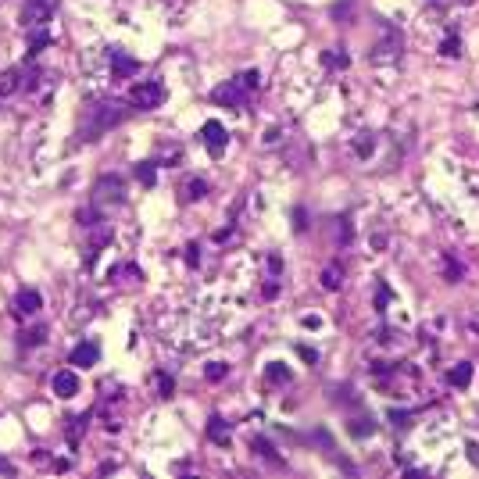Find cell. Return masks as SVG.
Segmentation results:
<instances>
[{"instance_id": "27", "label": "cell", "mask_w": 479, "mask_h": 479, "mask_svg": "<svg viewBox=\"0 0 479 479\" xmlns=\"http://www.w3.org/2000/svg\"><path fill=\"white\" fill-rule=\"evenodd\" d=\"M440 54H443V57H461V40H458V36H447V40L440 43Z\"/></svg>"}, {"instance_id": "2", "label": "cell", "mask_w": 479, "mask_h": 479, "mask_svg": "<svg viewBox=\"0 0 479 479\" xmlns=\"http://www.w3.org/2000/svg\"><path fill=\"white\" fill-rule=\"evenodd\" d=\"M261 86V75L258 72H240L236 79H229V83H222V86H215L211 90V104H222V107H233V111H244V104H247V97L254 90Z\"/></svg>"}, {"instance_id": "19", "label": "cell", "mask_w": 479, "mask_h": 479, "mask_svg": "<svg viewBox=\"0 0 479 479\" xmlns=\"http://www.w3.org/2000/svg\"><path fill=\"white\" fill-rule=\"evenodd\" d=\"M43 337H47V329H43V326H33V329L18 333V344H22V347H40Z\"/></svg>"}, {"instance_id": "12", "label": "cell", "mask_w": 479, "mask_h": 479, "mask_svg": "<svg viewBox=\"0 0 479 479\" xmlns=\"http://www.w3.org/2000/svg\"><path fill=\"white\" fill-rule=\"evenodd\" d=\"M207 440L218 443V447H229L233 443V426L226 419H218V415H211V419H207Z\"/></svg>"}, {"instance_id": "20", "label": "cell", "mask_w": 479, "mask_h": 479, "mask_svg": "<svg viewBox=\"0 0 479 479\" xmlns=\"http://www.w3.org/2000/svg\"><path fill=\"white\" fill-rule=\"evenodd\" d=\"M376 151V136L372 133H358V140H354V154L358 157H369Z\"/></svg>"}, {"instance_id": "1", "label": "cell", "mask_w": 479, "mask_h": 479, "mask_svg": "<svg viewBox=\"0 0 479 479\" xmlns=\"http://www.w3.org/2000/svg\"><path fill=\"white\" fill-rule=\"evenodd\" d=\"M129 111L136 107H122L118 101H97L83 111V118H79V129H75V143H93L97 136H104L107 129H115L129 118Z\"/></svg>"}, {"instance_id": "34", "label": "cell", "mask_w": 479, "mask_h": 479, "mask_svg": "<svg viewBox=\"0 0 479 479\" xmlns=\"http://www.w3.org/2000/svg\"><path fill=\"white\" fill-rule=\"evenodd\" d=\"M297 354L305 358V361H318V350H311V347H305V344L297 347Z\"/></svg>"}, {"instance_id": "17", "label": "cell", "mask_w": 479, "mask_h": 479, "mask_svg": "<svg viewBox=\"0 0 479 479\" xmlns=\"http://www.w3.org/2000/svg\"><path fill=\"white\" fill-rule=\"evenodd\" d=\"M322 286H326V290H340V286H344V268L340 265H329L326 272H322Z\"/></svg>"}, {"instance_id": "15", "label": "cell", "mask_w": 479, "mask_h": 479, "mask_svg": "<svg viewBox=\"0 0 479 479\" xmlns=\"http://www.w3.org/2000/svg\"><path fill=\"white\" fill-rule=\"evenodd\" d=\"M447 379H451V387L465 390L469 383H472V361H461V365H454V369H451V376H447Z\"/></svg>"}, {"instance_id": "23", "label": "cell", "mask_w": 479, "mask_h": 479, "mask_svg": "<svg viewBox=\"0 0 479 479\" xmlns=\"http://www.w3.org/2000/svg\"><path fill=\"white\" fill-rule=\"evenodd\" d=\"M390 426H397V429H408L411 426V419H415V411H404V408H390Z\"/></svg>"}, {"instance_id": "9", "label": "cell", "mask_w": 479, "mask_h": 479, "mask_svg": "<svg viewBox=\"0 0 479 479\" xmlns=\"http://www.w3.org/2000/svg\"><path fill=\"white\" fill-rule=\"evenodd\" d=\"M107 61H111V75H115V79H125V75L140 72V61L129 57L125 51H118V47H111V51H107Z\"/></svg>"}, {"instance_id": "26", "label": "cell", "mask_w": 479, "mask_h": 479, "mask_svg": "<svg viewBox=\"0 0 479 479\" xmlns=\"http://www.w3.org/2000/svg\"><path fill=\"white\" fill-rule=\"evenodd\" d=\"M250 443H254V451H258V454H261V458H268V461H279V454H276V451H272V443H268V440H265V437H254V440H250Z\"/></svg>"}, {"instance_id": "5", "label": "cell", "mask_w": 479, "mask_h": 479, "mask_svg": "<svg viewBox=\"0 0 479 479\" xmlns=\"http://www.w3.org/2000/svg\"><path fill=\"white\" fill-rule=\"evenodd\" d=\"M125 200V183L122 175H101L97 183H93V204L104 207V204H122Z\"/></svg>"}, {"instance_id": "6", "label": "cell", "mask_w": 479, "mask_h": 479, "mask_svg": "<svg viewBox=\"0 0 479 479\" xmlns=\"http://www.w3.org/2000/svg\"><path fill=\"white\" fill-rule=\"evenodd\" d=\"M200 140H204L207 154H211V157H222V154H226V147H229V129H226L218 118H211V122L200 125Z\"/></svg>"}, {"instance_id": "14", "label": "cell", "mask_w": 479, "mask_h": 479, "mask_svg": "<svg viewBox=\"0 0 479 479\" xmlns=\"http://www.w3.org/2000/svg\"><path fill=\"white\" fill-rule=\"evenodd\" d=\"M51 29H47V25H40V29H29V57H36L40 51H43V47H51Z\"/></svg>"}, {"instance_id": "13", "label": "cell", "mask_w": 479, "mask_h": 479, "mask_svg": "<svg viewBox=\"0 0 479 479\" xmlns=\"http://www.w3.org/2000/svg\"><path fill=\"white\" fill-rule=\"evenodd\" d=\"M54 393L61 397V401H68V397H75V393H79V376H75L72 369H61V372H54Z\"/></svg>"}, {"instance_id": "31", "label": "cell", "mask_w": 479, "mask_h": 479, "mask_svg": "<svg viewBox=\"0 0 479 479\" xmlns=\"http://www.w3.org/2000/svg\"><path fill=\"white\" fill-rule=\"evenodd\" d=\"M172 376H157V390H161V397H172Z\"/></svg>"}, {"instance_id": "16", "label": "cell", "mask_w": 479, "mask_h": 479, "mask_svg": "<svg viewBox=\"0 0 479 479\" xmlns=\"http://www.w3.org/2000/svg\"><path fill=\"white\" fill-rule=\"evenodd\" d=\"M347 429H350V437H354V440H361V437H372L376 433V422H372V415H361V419H354Z\"/></svg>"}, {"instance_id": "35", "label": "cell", "mask_w": 479, "mask_h": 479, "mask_svg": "<svg viewBox=\"0 0 479 479\" xmlns=\"http://www.w3.org/2000/svg\"><path fill=\"white\" fill-rule=\"evenodd\" d=\"M458 276H461V265H458V261H447V279L458 283Z\"/></svg>"}, {"instance_id": "29", "label": "cell", "mask_w": 479, "mask_h": 479, "mask_svg": "<svg viewBox=\"0 0 479 479\" xmlns=\"http://www.w3.org/2000/svg\"><path fill=\"white\" fill-rule=\"evenodd\" d=\"M390 297H393V294H390V286H387V283H379V290H376V308H379V311H387Z\"/></svg>"}, {"instance_id": "22", "label": "cell", "mask_w": 479, "mask_h": 479, "mask_svg": "<svg viewBox=\"0 0 479 479\" xmlns=\"http://www.w3.org/2000/svg\"><path fill=\"white\" fill-rule=\"evenodd\" d=\"M265 376H268V383H290V379H294V376H290V369H286V365H279V361L268 365Z\"/></svg>"}, {"instance_id": "18", "label": "cell", "mask_w": 479, "mask_h": 479, "mask_svg": "<svg viewBox=\"0 0 479 479\" xmlns=\"http://www.w3.org/2000/svg\"><path fill=\"white\" fill-rule=\"evenodd\" d=\"M200 197H207V183L204 179H190L183 186V200H200Z\"/></svg>"}, {"instance_id": "11", "label": "cell", "mask_w": 479, "mask_h": 479, "mask_svg": "<svg viewBox=\"0 0 479 479\" xmlns=\"http://www.w3.org/2000/svg\"><path fill=\"white\" fill-rule=\"evenodd\" d=\"M18 90H25V68H8V72H0V101L14 97Z\"/></svg>"}, {"instance_id": "4", "label": "cell", "mask_w": 479, "mask_h": 479, "mask_svg": "<svg viewBox=\"0 0 479 479\" xmlns=\"http://www.w3.org/2000/svg\"><path fill=\"white\" fill-rule=\"evenodd\" d=\"M61 0H25L22 4V29L29 33V29H40L51 22V14L57 11Z\"/></svg>"}, {"instance_id": "28", "label": "cell", "mask_w": 479, "mask_h": 479, "mask_svg": "<svg viewBox=\"0 0 479 479\" xmlns=\"http://www.w3.org/2000/svg\"><path fill=\"white\" fill-rule=\"evenodd\" d=\"M136 179H140L143 186H154V161H140V165H136Z\"/></svg>"}, {"instance_id": "25", "label": "cell", "mask_w": 479, "mask_h": 479, "mask_svg": "<svg viewBox=\"0 0 479 479\" xmlns=\"http://www.w3.org/2000/svg\"><path fill=\"white\" fill-rule=\"evenodd\" d=\"M72 426H68V443L75 447V440L83 437V429H86V422H90V415H75V419H68Z\"/></svg>"}, {"instance_id": "32", "label": "cell", "mask_w": 479, "mask_h": 479, "mask_svg": "<svg viewBox=\"0 0 479 479\" xmlns=\"http://www.w3.org/2000/svg\"><path fill=\"white\" fill-rule=\"evenodd\" d=\"M308 229V222H305V207H297L294 211V233H305Z\"/></svg>"}, {"instance_id": "3", "label": "cell", "mask_w": 479, "mask_h": 479, "mask_svg": "<svg viewBox=\"0 0 479 479\" xmlns=\"http://www.w3.org/2000/svg\"><path fill=\"white\" fill-rule=\"evenodd\" d=\"M161 101H165V83H157V79H143L129 90V104L136 111H154L161 107Z\"/></svg>"}, {"instance_id": "21", "label": "cell", "mask_w": 479, "mask_h": 479, "mask_svg": "<svg viewBox=\"0 0 479 479\" xmlns=\"http://www.w3.org/2000/svg\"><path fill=\"white\" fill-rule=\"evenodd\" d=\"M75 222H79V226H97V222H101V207L97 204H93V207H79Z\"/></svg>"}, {"instance_id": "30", "label": "cell", "mask_w": 479, "mask_h": 479, "mask_svg": "<svg viewBox=\"0 0 479 479\" xmlns=\"http://www.w3.org/2000/svg\"><path fill=\"white\" fill-rule=\"evenodd\" d=\"M268 276H283V258H279V254H268Z\"/></svg>"}, {"instance_id": "7", "label": "cell", "mask_w": 479, "mask_h": 479, "mask_svg": "<svg viewBox=\"0 0 479 479\" xmlns=\"http://www.w3.org/2000/svg\"><path fill=\"white\" fill-rule=\"evenodd\" d=\"M401 47H404V36L397 33V29H387V40H383V43H376L372 61H376V65H387V61H397V57H401Z\"/></svg>"}, {"instance_id": "37", "label": "cell", "mask_w": 479, "mask_h": 479, "mask_svg": "<svg viewBox=\"0 0 479 479\" xmlns=\"http://www.w3.org/2000/svg\"><path fill=\"white\" fill-rule=\"evenodd\" d=\"M11 472H14V465H11L8 458H0V476H11Z\"/></svg>"}, {"instance_id": "10", "label": "cell", "mask_w": 479, "mask_h": 479, "mask_svg": "<svg viewBox=\"0 0 479 479\" xmlns=\"http://www.w3.org/2000/svg\"><path fill=\"white\" fill-rule=\"evenodd\" d=\"M40 308H43V297H40L36 290H22V294H14V300H11V311L18 315V318L36 315Z\"/></svg>"}, {"instance_id": "36", "label": "cell", "mask_w": 479, "mask_h": 479, "mask_svg": "<svg viewBox=\"0 0 479 479\" xmlns=\"http://www.w3.org/2000/svg\"><path fill=\"white\" fill-rule=\"evenodd\" d=\"M197 250H200L197 244H190V247H186V261H190V265H197V261H200V254H197Z\"/></svg>"}, {"instance_id": "8", "label": "cell", "mask_w": 479, "mask_h": 479, "mask_svg": "<svg viewBox=\"0 0 479 479\" xmlns=\"http://www.w3.org/2000/svg\"><path fill=\"white\" fill-rule=\"evenodd\" d=\"M97 361H101L97 340H83L79 347H72V354H68V365H79V369H93Z\"/></svg>"}, {"instance_id": "33", "label": "cell", "mask_w": 479, "mask_h": 479, "mask_svg": "<svg viewBox=\"0 0 479 479\" xmlns=\"http://www.w3.org/2000/svg\"><path fill=\"white\" fill-rule=\"evenodd\" d=\"M340 244H350V218H340Z\"/></svg>"}, {"instance_id": "24", "label": "cell", "mask_w": 479, "mask_h": 479, "mask_svg": "<svg viewBox=\"0 0 479 479\" xmlns=\"http://www.w3.org/2000/svg\"><path fill=\"white\" fill-rule=\"evenodd\" d=\"M226 376H229V365H226V361H211V365L204 369V379H207V383H218V379H226Z\"/></svg>"}]
</instances>
